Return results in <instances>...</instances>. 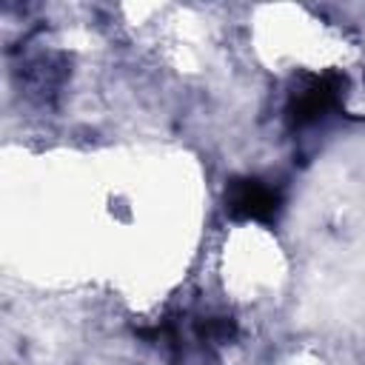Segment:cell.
Returning <instances> with one entry per match:
<instances>
[{"label": "cell", "mask_w": 365, "mask_h": 365, "mask_svg": "<svg viewBox=\"0 0 365 365\" xmlns=\"http://www.w3.org/2000/svg\"><path fill=\"white\" fill-rule=\"evenodd\" d=\"M345 94V77L339 71H322V74H302L288 97V123L294 128H305L317 120H322L331 108L339 106Z\"/></svg>", "instance_id": "cell-1"}, {"label": "cell", "mask_w": 365, "mask_h": 365, "mask_svg": "<svg viewBox=\"0 0 365 365\" xmlns=\"http://www.w3.org/2000/svg\"><path fill=\"white\" fill-rule=\"evenodd\" d=\"M197 334L205 342H231L237 336V322L231 317H205L200 319Z\"/></svg>", "instance_id": "cell-3"}, {"label": "cell", "mask_w": 365, "mask_h": 365, "mask_svg": "<svg viewBox=\"0 0 365 365\" xmlns=\"http://www.w3.org/2000/svg\"><path fill=\"white\" fill-rule=\"evenodd\" d=\"M282 208V194L257 180V177H237L225 185V214L231 220H254L271 222Z\"/></svg>", "instance_id": "cell-2"}]
</instances>
